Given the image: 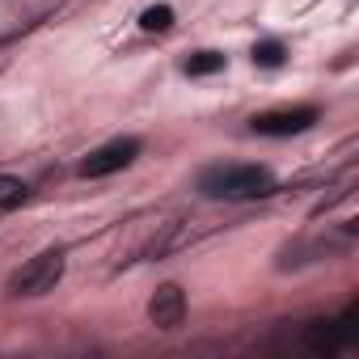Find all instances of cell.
<instances>
[{
    "label": "cell",
    "instance_id": "8992f818",
    "mask_svg": "<svg viewBox=\"0 0 359 359\" xmlns=\"http://www.w3.org/2000/svg\"><path fill=\"white\" fill-rule=\"evenodd\" d=\"M148 321L156 330H177L187 321V292L177 287V283H161L148 300Z\"/></svg>",
    "mask_w": 359,
    "mask_h": 359
},
{
    "label": "cell",
    "instance_id": "3957f363",
    "mask_svg": "<svg viewBox=\"0 0 359 359\" xmlns=\"http://www.w3.org/2000/svg\"><path fill=\"white\" fill-rule=\"evenodd\" d=\"M135 156H140V140L135 135H123V140H110V144L93 148L76 169H81V177H110V173L127 169Z\"/></svg>",
    "mask_w": 359,
    "mask_h": 359
},
{
    "label": "cell",
    "instance_id": "7a4b0ae2",
    "mask_svg": "<svg viewBox=\"0 0 359 359\" xmlns=\"http://www.w3.org/2000/svg\"><path fill=\"white\" fill-rule=\"evenodd\" d=\"M64 279V250H43L34 258H26L13 275H9V292L13 296H43Z\"/></svg>",
    "mask_w": 359,
    "mask_h": 359
},
{
    "label": "cell",
    "instance_id": "30bf717a",
    "mask_svg": "<svg viewBox=\"0 0 359 359\" xmlns=\"http://www.w3.org/2000/svg\"><path fill=\"white\" fill-rule=\"evenodd\" d=\"M283 55H287V51H283V43H275V39H266V43L254 47V64H258V68H279Z\"/></svg>",
    "mask_w": 359,
    "mask_h": 359
},
{
    "label": "cell",
    "instance_id": "9c48e42d",
    "mask_svg": "<svg viewBox=\"0 0 359 359\" xmlns=\"http://www.w3.org/2000/svg\"><path fill=\"white\" fill-rule=\"evenodd\" d=\"M169 26H173V9L169 5H152V9L140 13V30H148V34H165Z\"/></svg>",
    "mask_w": 359,
    "mask_h": 359
},
{
    "label": "cell",
    "instance_id": "6da1fadb",
    "mask_svg": "<svg viewBox=\"0 0 359 359\" xmlns=\"http://www.w3.org/2000/svg\"><path fill=\"white\" fill-rule=\"evenodd\" d=\"M199 195H208V199H266V195H275V173L262 165H208L199 173Z\"/></svg>",
    "mask_w": 359,
    "mask_h": 359
},
{
    "label": "cell",
    "instance_id": "277c9868",
    "mask_svg": "<svg viewBox=\"0 0 359 359\" xmlns=\"http://www.w3.org/2000/svg\"><path fill=\"white\" fill-rule=\"evenodd\" d=\"M351 338H355V304H351L342 317H334V321H313V325H304V346H309L313 355H338Z\"/></svg>",
    "mask_w": 359,
    "mask_h": 359
},
{
    "label": "cell",
    "instance_id": "5b68a950",
    "mask_svg": "<svg viewBox=\"0 0 359 359\" xmlns=\"http://www.w3.org/2000/svg\"><path fill=\"white\" fill-rule=\"evenodd\" d=\"M317 123V110L313 106H287V110H266V114H254L250 118V127H254V135H300V131H309Z\"/></svg>",
    "mask_w": 359,
    "mask_h": 359
},
{
    "label": "cell",
    "instance_id": "ba28073f",
    "mask_svg": "<svg viewBox=\"0 0 359 359\" xmlns=\"http://www.w3.org/2000/svg\"><path fill=\"white\" fill-rule=\"evenodd\" d=\"M220 68H224V55H220V51H195V55L182 64L187 76H216Z\"/></svg>",
    "mask_w": 359,
    "mask_h": 359
},
{
    "label": "cell",
    "instance_id": "52a82bcc",
    "mask_svg": "<svg viewBox=\"0 0 359 359\" xmlns=\"http://www.w3.org/2000/svg\"><path fill=\"white\" fill-rule=\"evenodd\" d=\"M30 199V187L22 182V177H9V173H0V212H13Z\"/></svg>",
    "mask_w": 359,
    "mask_h": 359
}]
</instances>
